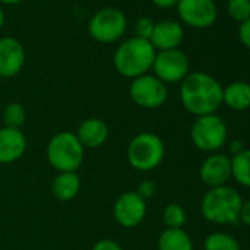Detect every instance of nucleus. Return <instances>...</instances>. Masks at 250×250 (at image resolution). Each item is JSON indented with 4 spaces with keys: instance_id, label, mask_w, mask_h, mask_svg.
<instances>
[{
    "instance_id": "nucleus-1",
    "label": "nucleus",
    "mask_w": 250,
    "mask_h": 250,
    "mask_svg": "<svg viewBox=\"0 0 250 250\" xmlns=\"http://www.w3.org/2000/svg\"><path fill=\"white\" fill-rule=\"evenodd\" d=\"M221 83L208 72H190L180 85V99L184 109L197 116L212 115L222 106Z\"/></svg>"
},
{
    "instance_id": "nucleus-2",
    "label": "nucleus",
    "mask_w": 250,
    "mask_h": 250,
    "mask_svg": "<svg viewBox=\"0 0 250 250\" xmlns=\"http://www.w3.org/2000/svg\"><path fill=\"white\" fill-rule=\"evenodd\" d=\"M156 50L149 40L131 37L119 43L113 53V68L125 78H139L149 74L153 66Z\"/></svg>"
},
{
    "instance_id": "nucleus-3",
    "label": "nucleus",
    "mask_w": 250,
    "mask_h": 250,
    "mask_svg": "<svg viewBox=\"0 0 250 250\" xmlns=\"http://www.w3.org/2000/svg\"><path fill=\"white\" fill-rule=\"evenodd\" d=\"M243 199L240 193L229 187H215L209 188L200 203V212L203 218L212 224L227 225L235 224L240 218Z\"/></svg>"
},
{
    "instance_id": "nucleus-4",
    "label": "nucleus",
    "mask_w": 250,
    "mask_h": 250,
    "mask_svg": "<svg viewBox=\"0 0 250 250\" xmlns=\"http://www.w3.org/2000/svg\"><path fill=\"white\" fill-rule=\"evenodd\" d=\"M84 150L75 133L61 131L50 139L46 155L58 172H77L84 162Z\"/></svg>"
},
{
    "instance_id": "nucleus-5",
    "label": "nucleus",
    "mask_w": 250,
    "mask_h": 250,
    "mask_svg": "<svg viewBox=\"0 0 250 250\" xmlns=\"http://www.w3.org/2000/svg\"><path fill=\"white\" fill-rule=\"evenodd\" d=\"M165 158V145L159 136L150 131L137 134L127 147L128 164L142 172L156 169Z\"/></svg>"
},
{
    "instance_id": "nucleus-6",
    "label": "nucleus",
    "mask_w": 250,
    "mask_h": 250,
    "mask_svg": "<svg viewBox=\"0 0 250 250\" xmlns=\"http://www.w3.org/2000/svg\"><path fill=\"white\" fill-rule=\"evenodd\" d=\"M191 143L202 152L215 153L228 140V127L216 113L197 116L190 130Z\"/></svg>"
},
{
    "instance_id": "nucleus-7",
    "label": "nucleus",
    "mask_w": 250,
    "mask_h": 250,
    "mask_svg": "<svg viewBox=\"0 0 250 250\" xmlns=\"http://www.w3.org/2000/svg\"><path fill=\"white\" fill-rule=\"evenodd\" d=\"M88 34L102 44H110L122 39L127 31V18L116 8H103L88 21Z\"/></svg>"
},
{
    "instance_id": "nucleus-8",
    "label": "nucleus",
    "mask_w": 250,
    "mask_h": 250,
    "mask_svg": "<svg viewBox=\"0 0 250 250\" xmlns=\"http://www.w3.org/2000/svg\"><path fill=\"white\" fill-rule=\"evenodd\" d=\"M130 97L143 109H159L168 100V87L155 75L146 74L131 81Z\"/></svg>"
},
{
    "instance_id": "nucleus-9",
    "label": "nucleus",
    "mask_w": 250,
    "mask_h": 250,
    "mask_svg": "<svg viewBox=\"0 0 250 250\" xmlns=\"http://www.w3.org/2000/svg\"><path fill=\"white\" fill-rule=\"evenodd\" d=\"M152 71L165 84L181 83L190 74V61L180 49L156 52Z\"/></svg>"
},
{
    "instance_id": "nucleus-10",
    "label": "nucleus",
    "mask_w": 250,
    "mask_h": 250,
    "mask_svg": "<svg viewBox=\"0 0 250 250\" xmlns=\"http://www.w3.org/2000/svg\"><path fill=\"white\" fill-rule=\"evenodd\" d=\"M180 20L197 30L209 28L215 24L218 9L213 0H180L175 6Z\"/></svg>"
},
{
    "instance_id": "nucleus-11",
    "label": "nucleus",
    "mask_w": 250,
    "mask_h": 250,
    "mask_svg": "<svg viewBox=\"0 0 250 250\" xmlns=\"http://www.w3.org/2000/svg\"><path fill=\"white\" fill-rule=\"evenodd\" d=\"M147 213V203L136 191L122 193L113 203V218L124 228L139 227Z\"/></svg>"
},
{
    "instance_id": "nucleus-12",
    "label": "nucleus",
    "mask_w": 250,
    "mask_h": 250,
    "mask_svg": "<svg viewBox=\"0 0 250 250\" xmlns=\"http://www.w3.org/2000/svg\"><path fill=\"white\" fill-rule=\"evenodd\" d=\"M200 180L209 188L227 186L231 175V158L221 153H213L205 158L199 168Z\"/></svg>"
},
{
    "instance_id": "nucleus-13",
    "label": "nucleus",
    "mask_w": 250,
    "mask_h": 250,
    "mask_svg": "<svg viewBox=\"0 0 250 250\" xmlns=\"http://www.w3.org/2000/svg\"><path fill=\"white\" fill-rule=\"evenodd\" d=\"M25 63V49L14 37L0 39V78H12L21 72Z\"/></svg>"
},
{
    "instance_id": "nucleus-14",
    "label": "nucleus",
    "mask_w": 250,
    "mask_h": 250,
    "mask_svg": "<svg viewBox=\"0 0 250 250\" xmlns=\"http://www.w3.org/2000/svg\"><path fill=\"white\" fill-rule=\"evenodd\" d=\"M184 40V28L178 21L164 20L155 22L153 33L150 36V43L156 52L180 49V44Z\"/></svg>"
},
{
    "instance_id": "nucleus-15",
    "label": "nucleus",
    "mask_w": 250,
    "mask_h": 250,
    "mask_svg": "<svg viewBox=\"0 0 250 250\" xmlns=\"http://www.w3.org/2000/svg\"><path fill=\"white\" fill-rule=\"evenodd\" d=\"M27 150V137L20 128H0V164H14L24 156Z\"/></svg>"
},
{
    "instance_id": "nucleus-16",
    "label": "nucleus",
    "mask_w": 250,
    "mask_h": 250,
    "mask_svg": "<svg viewBox=\"0 0 250 250\" xmlns=\"http://www.w3.org/2000/svg\"><path fill=\"white\" fill-rule=\"evenodd\" d=\"M75 136L84 149H97L106 143L109 137V127L100 118H88L80 124Z\"/></svg>"
},
{
    "instance_id": "nucleus-17",
    "label": "nucleus",
    "mask_w": 250,
    "mask_h": 250,
    "mask_svg": "<svg viewBox=\"0 0 250 250\" xmlns=\"http://www.w3.org/2000/svg\"><path fill=\"white\" fill-rule=\"evenodd\" d=\"M222 104L229 109L243 112L250 109V83L234 81L222 90Z\"/></svg>"
},
{
    "instance_id": "nucleus-18",
    "label": "nucleus",
    "mask_w": 250,
    "mask_h": 250,
    "mask_svg": "<svg viewBox=\"0 0 250 250\" xmlns=\"http://www.w3.org/2000/svg\"><path fill=\"white\" fill-rule=\"evenodd\" d=\"M81 188V180L77 172H58L52 183L53 196L61 202L72 200Z\"/></svg>"
},
{
    "instance_id": "nucleus-19",
    "label": "nucleus",
    "mask_w": 250,
    "mask_h": 250,
    "mask_svg": "<svg viewBox=\"0 0 250 250\" xmlns=\"http://www.w3.org/2000/svg\"><path fill=\"white\" fill-rule=\"evenodd\" d=\"M158 250H194V246L184 228H165L158 238Z\"/></svg>"
},
{
    "instance_id": "nucleus-20",
    "label": "nucleus",
    "mask_w": 250,
    "mask_h": 250,
    "mask_svg": "<svg viewBox=\"0 0 250 250\" xmlns=\"http://www.w3.org/2000/svg\"><path fill=\"white\" fill-rule=\"evenodd\" d=\"M231 175L240 186L250 188V149L231 158Z\"/></svg>"
},
{
    "instance_id": "nucleus-21",
    "label": "nucleus",
    "mask_w": 250,
    "mask_h": 250,
    "mask_svg": "<svg viewBox=\"0 0 250 250\" xmlns=\"http://www.w3.org/2000/svg\"><path fill=\"white\" fill-rule=\"evenodd\" d=\"M205 250H240V243L235 237L224 231L210 232L203 243Z\"/></svg>"
},
{
    "instance_id": "nucleus-22",
    "label": "nucleus",
    "mask_w": 250,
    "mask_h": 250,
    "mask_svg": "<svg viewBox=\"0 0 250 250\" xmlns=\"http://www.w3.org/2000/svg\"><path fill=\"white\" fill-rule=\"evenodd\" d=\"M162 221L167 228H183L187 221L186 209L178 203H169L164 208Z\"/></svg>"
},
{
    "instance_id": "nucleus-23",
    "label": "nucleus",
    "mask_w": 250,
    "mask_h": 250,
    "mask_svg": "<svg viewBox=\"0 0 250 250\" xmlns=\"http://www.w3.org/2000/svg\"><path fill=\"white\" fill-rule=\"evenodd\" d=\"M3 121H5V127L20 128L21 130V127L27 121L25 107L21 103H18V102L9 103L5 107V110H3Z\"/></svg>"
},
{
    "instance_id": "nucleus-24",
    "label": "nucleus",
    "mask_w": 250,
    "mask_h": 250,
    "mask_svg": "<svg viewBox=\"0 0 250 250\" xmlns=\"http://www.w3.org/2000/svg\"><path fill=\"white\" fill-rule=\"evenodd\" d=\"M228 15L238 24L250 20V0H228Z\"/></svg>"
},
{
    "instance_id": "nucleus-25",
    "label": "nucleus",
    "mask_w": 250,
    "mask_h": 250,
    "mask_svg": "<svg viewBox=\"0 0 250 250\" xmlns=\"http://www.w3.org/2000/svg\"><path fill=\"white\" fill-rule=\"evenodd\" d=\"M155 28V21L149 17H142L137 20L136 22V37L139 39H145V40H150V36L153 33Z\"/></svg>"
},
{
    "instance_id": "nucleus-26",
    "label": "nucleus",
    "mask_w": 250,
    "mask_h": 250,
    "mask_svg": "<svg viewBox=\"0 0 250 250\" xmlns=\"http://www.w3.org/2000/svg\"><path fill=\"white\" fill-rule=\"evenodd\" d=\"M136 193H137L142 199H145V200L153 197V196L156 194V184H155V181H152V180H143V181L137 186Z\"/></svg>"
},
{
    "instance_id": "nucleus-27",
    "label": "nucleus",
    "mask_w": 250,
    "mask_h": 250,
    "mask_svg": "<svg viewBox=\"0 0 250 250\" xmlns=\"http://www.w3.org/2000/svg\"><path fill=\"white\" fill-rule=\"evenodd\" d=\"M238 40L246 49L250 50V20L240 24V27H238Z\"/></svg>"
},
{
    "instance_id": "nucleus-28",
    "label": "nucleus",
    "mask_w": 250,
    "mask_h": 250,
    "mask_svg": "<svg viewBox=\"0 0 250 250\" xmlns=\"http://www.w3.org/2000/svg\"><path fill=\"white\" fill-rule=\"evenodd\" d=\"M91 250H124L121 247L119 243H116L115 240H110V238H103V240H99Z\"/></svg>"
},
{
    "instance_id": "nucleus-29",
    "label": "nucleus",
    "mask_w": 250,
    "mask_h": 250,
    "mask_svg": "<svg viewBox=\"0 0 250 250\" xmlns=\"http://www.w3.org/2000/svg\"><path fill=\"white\" fill-rule=\"evenodd\" d=\"M238 221H241L244 225L250 227V199H249V200H246V202H243Z\"/></svg>"
},
{
    "instance_id": "nucleus-30",
    "label": "nucleus",
    "mask_w": 250,
    "mask_h": 250,
    "mask_svg": "<svg viewBox=\"0 0 250 250\" xmlns=\"http://www.w3.org/2000/svg\"><path fill=\"white\" fill-rule=\"evenodd\" d=\"M180 0H152V3L161 9H171L178 5Z\"/></svg>"
},
{
    "instance_id": "nucleus-31",
    "label": "nucleus",
    "mask_w": 250,
    "mask_h": 250,
    "mask_svg": "<svg viewBox=\"0 0 250 250\" xmlns=\"http://www.w3.org/2000/svg\"><path fill=\"white\" fill-rule=\"evenodd\" d=\"M229 150H231V153H232V156H234V155L243 152V150H244V146H243V143H241L240 140H234V142H231V145H229Z\"/></svg>"
},
{
    "instance_id": "nucleus-32",
    "label": "nucleus",
    "mask_w": 250,
    "mask_h": 250,
    "mask_svg": "<svg viewBox=\"0 0 250 250\" xmlns=\"http://www.w3.org/2000/svg\"><path fill=\"white\" fill-rule=\"evenodd\" d=\"M22 0H0V5H18Z\"/></svg>"
},
{
    "instance_id": "nucleus-33",
    "label": "nucleus",
    "mask_w": 250,
    "mask_h": 250,
    "mask_svg": "<svg viewBox=\"0 0 250 250\" xmlns=\"http://www.w3.org/2000/svg\"><path fill=\"white\" fill-rule=\"evenodd\" d=\"M3 25H5V11H3L2 5H0V30H2Z\"/></svg>"
},
{
    "instance_id": "nucleus-34",
    "label": "nucleus",
    "mask_w": 250,
    "mask_h": 250,
    "mask_svg": "<svg viewBox=\"0 0 250 250\" xmlns=\"http://www.w3.org/2000/svg\"><path fill=\"white\" fill-rule=\"evenodd\" d=\"M0 84H2V78H0Z\"/></svg>"
}]
</instances>
